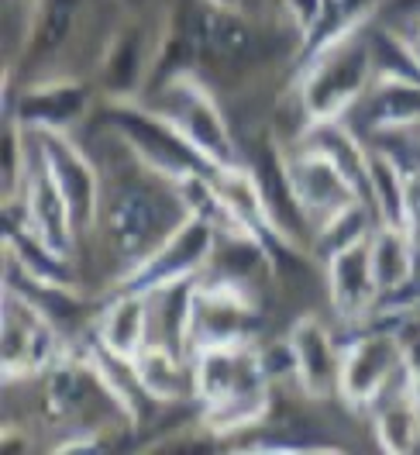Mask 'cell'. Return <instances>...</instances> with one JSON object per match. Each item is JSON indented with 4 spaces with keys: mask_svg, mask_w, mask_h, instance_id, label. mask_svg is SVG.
Masks as SVG:
<instances>
[{
    "mask_svg": "<svg viewBox=\"0 0 420 455\" xmlns=\"http://www.w3.org/2000/svg\"><path fill=\"white\" fill-rule=\"evenodd\" d=\"M368 18L372 11L321 35L300 52L304 66L293 80V97L300 100L307 121L345 117L376 84V45Z\"/></svg>",
    "mask_w": 420,
    "mask_h": 455,
    "instance_id": "2",
    "label": "cell"
},
{
    "mask_svg": "<svg viewBox=\"0 0 420 455\" xmlns=\"http://www.w3.org/2000/svg\"><path fill=\"white\" fill-rule=\"evenodd\" d=\"M372 435L379 449L392 455H410L420 449V400L410 383V370L403 372L383 397L372 403Z\"/></svg>",
    "mask_w": 420,
    "mask_h": 455,
    "instance_id": "18",
    "label": "cell"
},
{
    "mask_svg": "<svg viewBox=\"0 0 420 455\" xmlns=\"http://www.w3.org/2000/svg\"><path fill=\"white\" fill-rule=\"evenodd\" d=\"M324 286H328L331 311L337 314L341 324H365L368 317H376L383 297L372 273L368 238L324 259Z\"/></svg>",
    "mask_w": 420,
    "mask_h": 455,
    "instance_id": "14",
    "label": "cell"
},
{
    "mask_svg": "<svg viewBox=\"0 0 420 455\" xmlns=\"http://www.w3.org/2000/svg\"><path fill=\"white\" fill-rule=\"evenodd\" d=\"M368 117V132L386 139L400 132H420V80L410 76H376L362 100L355 104Z\"/></svg>",
    "mask_w": 420,
    "mask_h": 455,
    "instance_id": "19",
    "label": "cell"
},
{
    "mask_svg": "<svg viewBox=\"0 0 420 455\" xmlns=\"http://www.w3.org/2000/svg\"><path fill=\"white\" fill-rule=\"evenodd\" d=\"M107 132L121 145L141 172H152L166 183H179L194 172H214L194 145L186 142L162 114H155L141 100H111L107 104Z\"/></svg>",
    "mask_w": 420,
    "mask_h": 455,
    "instance_id": "5",
    "label": "cell"
},
{
    "mask_svg": "<svg viewBox=\"0 0 420 455\" xmlns=\"http://www.w3.org/2000/svg\"><path fill=\"white\" fill-rule=\"evenodd\" d=\"M145 104L155 114H162L210 166L221 170V166L245 163L238 135L227 121L221 100L194 69H179V73L166 76L162 84H155V93L145 97Z\"/></svg>",
    "mask_w": 420,
    "mask_h": 455,
    "instance_id": "4",
    "label": "cell"
},
{
    "mask_svg": "<svg viewBox=\"0 0 420 455\" xmlns=\"http://www.w3.org/2000/svg\"><path fill=\"white\" fill-rule=\"evenodd\" d=\"M207 4H218V7H231V11H245V0H207Z\"/></svg>",
    "mask_w": 420,
    "mask_h": 455,
    "instance_id": "26",
    "label": "cell"
},
{
    "mask_svg": "<svg viewBox=\"0 0 420 455\" xmlns=\"http://www.w3.org/2000/svg\"><path fill=\"white\" fill-rule=\"evenodd\" d=\"M396 35H400V42L407 45V52H410V59H414V66L420 69V25H417V28L396 31Z\"/></svg>",
    "mask_w": 420,
    "mask_h": 455,
    "instance_id": "25",
    "label": "cell"
},
{
    "mask_svg": "<svg viewBox=\"0 0 420 455\" xmlns=\"http://www.w3.org/2000/svg\"><path fill=\"white\" fill-rule=\"evenodd\" d=\"M368 256H372V273L379 283V304L400 300L420 276V252L407 228L400 225H376L368 235Z\"/></svg>",
    "mask_w": 420,
    "mask_h": 455,
    "instance_id": "17",
    "label": "cell"
},
{
    "mask_svg": "<svg viewBox=\"0 0 420 455\" xmlns=\"http://www.w3.org/2000/svg\"><path fill=\"white\" fill-rule=\"evenodd\" d=\"M148 52H145V35L139 25L121 28L111 38L104 62H100V80L111 100H139V90L148 84Z\"/></svg>",
    "mask_w": 420,
    "mask_h": 455,
    "instance_id": "21",
    "label": "cell"
},
{
    "mask_svg": "<svg viewBox=\"0 0 420 455\" xmlns=\"http://www.w3.org/2000/svg\"><path fill=\"white\" fill-rule=\"evenodd\" d=\"M331 18V0H282V21L300 42V52L324 31Z\"/></svg>",
    "mask_w": 420,
    "mask_h": 455,
    "instance_id": "23",
    "label": "cell"
},
{
    "mask_svg": "<svg viewBox=\"0 0 420 455\" xmlns=\"http://www.w3.org/2000/svg\"><path fill=\"white\" fill-rule=\"evenodd\" d=\"M186 218V207L176 194V187L152 176L145 183L135 180H121L104 194V211H100V225L104 238L111 245L114 262H121L117 276L135 266L141 256H148L172 228Z\"/></svg>",
    "mask_w": 420,
    "mask_h": 455,
    "instance_id": "3",
    "label": "cell"
},
{
    "mask_svg": "<svg viewBox=\"0 0 420 455\" xmlns=\"http://www.w3.org/2000/svg\"><path fill=\"white\" fill-rule=\"evenodd\" d=\"M90 111V86L73 76H52L18 97L14 121L25 132H73Z\"/></svg>",
    "mask_w": 420,
    "mask_h": 455,
    "instance_id": "16",
    "label": "cell"
},
{
    "mask_svg": "<svg viewBox=\"0 0 420 455\" xmlns=\"http://www.w3.org/2000/svg\"><path fill=\"white\" fill-rule=\"evenodd\" d=\"M179 38H183L186 52L221 62V66H245L262 49L258 31L245 18V11L218 7L207 0H200V7H194V11H186Z\"/></svg>",
    "mask_w": 420,
    "mask_h": 455,
    "instance_id": "12",
    "label": "cell"
},
{
    "mask_svg": "<svg viewBox=\"0 0 420 455\" xmlns=\"http://www.w3.org/2000/svg\"><path fill=\"white\" fill-rule=\"evenodd\" d=\"M152 341V297L148 290L117 286L93 317V345L117 359H135Z\"/></svg>",
    "mask_w": 420,
    "mask_h": 455,
    "instance_id": "15",
    "label": "cell"
},
{
    "mask_svg": "<svg viewBox=\"0 0 420 455\" xmlns=\"http://www.w3.org/2000/svg\"><path fill=\"white\" fill-rule=\"evenodd\" d=\"M282 166H286V180L297 194V204L304 207L310 228L324 225L348 204L365 200L362 187L341 170L335 159H328L324 152L304 142L282 145Z\"/></svg>",
    "mask_w": 420,
    "mask_h": 455,
    "instance_id": "11",
    "label": "cell"
},
{
    "mask_svg": "<svg viewBox=\"0 0 420 455\" xmlns=\"http://www.w3.org/2000/svg\"><path fill=\"white\" fill-rule=\"evenodd\" d=\"M200 427L214 438L258 427L273 411V376L255 341L207 345L190 352Z\"/></svg>",
    "mask_w": 420,
    "mask_h": 455,
    "instance_id": "1",
    "label": "cell"
},
{
    "mask_svg": "<svg viewBox=\"0 0 420 455\" xmlns=\"http://www.w3.org/2000/svg\"><path fill=\"white\" fill-rule=\"evenodd\" d=\"M135 379L141 394L159 403V407H176L183 400H194V370L190 355L169 348L162 341H148L139 355L131 359Z\"/></svg>",
    "mask_w": 420,
    "mask_h": 455,
    "instance_id": "20",
    "label": "cell"
},
{
    "mask_svg": "<svg viewBox=\"0 0 420 455\" xmlns=\"http://www.w3.org/2000/svg\"><path fill=\"white\" fill-rule=\"evenodd\" d=\"M379 11V25L390 31H407L420 25V0H383L376 4Z\"/></svg>",
    "mask_w": 420,
    "mask_h": 455,
    "instance_id": "24",
    "label": "cell"
},
{
    "mask_svg": "<svg viewBox=\"0 0 420 455\" xmlns=\"http://www.w3.org/2000/svg\"><path fill=\"white\" fill-rule=\"evenodd\" d=\"M218 242H221V225L186 211V218L172 228L148 256H141L135 266H128L117 276V286L159 290V286L183 283V280H200L210 269Z\"/></svg>",
    "mask_w": 420,
    "mask_h": 455,
    "instance_id": "7",
    "label": "cell"
},
{
    "mask_svg": "<svg viewBox=\"0 0 420 455\" xmlns=\"http://www.w3.org/2000/svg\"><path fill=\"white\" fill-rule=\"evenodd\" d=\"M66 339L52 314H45L21 290H4V376H45L66 355Z\"/></svg>",
    "mask_w": 420,
    "mask_h": 455,
    "instance_id": "8",
    "label": "cell"
},
{
    "mask_svg": "<svg viewBox=\"0 0 420 455\" xmlns=\"http://www.w3.org/2000/svg\"><path fill=\"white\" fill-rule=\"evenodd\" d=\"M35 152L42 156L45 170L52 172L56 187L73 211V221L80 235H90L100 225L104 211V172L93 163V156L73 139V132H28Z\"/></svg>",
    "mask_w": 420,
    "mask_h": 455,
    "instance_id": "10",
    "label": "cell"
},
{
    "mask_svg": "<svg viewBox=\"0 0 420 455\" xmlns=\"http://www.w3.org/2000/svg\"><path fill=\"white\" fill-rule=\"evenodd\" d=\"M255 317H258V307H255L252 286L203 273L194 286L186 355L207 345L255 341Z\"/></svg>",
    "mask_w": 420,
    "mask_h": 455,
    "instance_id": "9",
    "label": "cell"
},
{
    "mask_svg": "<svg viewBox=\"0 0 420 455\" xmlns=\"http://www.w3.org/2000/svg\"><path fill=\"white\" fill-rule=\"evenodd\" d=\"M76 28V0H42L38 25H35V52L56 56L69 45Z\"/></svg>",
    "mask_w": 420,
    "mask_h": 455,
    "instance_id": "22",
    "label": "cell"
},
{
    "mask_svg": "<svg viewBox=\"0 0 420 455\" xmlns=\"http://www.w3.org/2000/svg\"><path fill=\"white\" fill-rule=\"evenodd\" d=\"M286 345L293 355V372L300 394L317 403L337 400V366H341V341L335 339L331 324L317 314H300L286 328Z\"/></svg>",
    "mask_w": 420,
    "mask_h": 455,
    "instance_id": "13",
    "label": "cell"
},
{
    "mask_svg": "<svg viewBox=\"0 0 420 455\" xmlns=\"http://www.w3.org/2000/svg\"><path fill=\"white\" fill-rule=\"evenodd\" d=\"M407 372V341L400 328H368L341 345L337 400L352 411L368 414L372 403Z\"/></svg>",
    "mask_w": 420,
    "mask_h": 455,
    "instance_id": "6",
    "label": "cell"
}]
</instances>
